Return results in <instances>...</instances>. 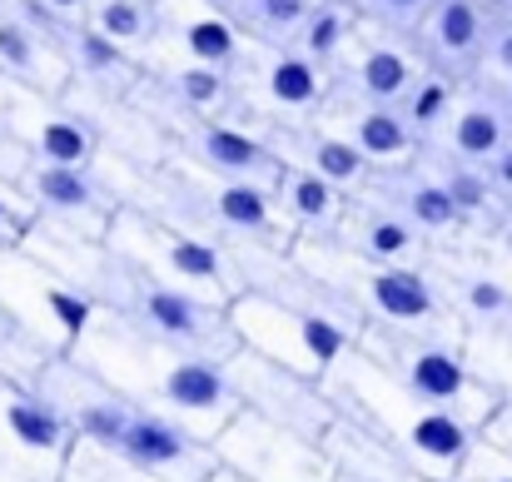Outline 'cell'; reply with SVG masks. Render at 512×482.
<instances>
[{
    "instance_id": "obj_42",
    "label": "cell",
    "mask_w": 512,
    "mask_h": 482,
    "mask_svg": "<svg viewBox=\"0 0 512 482\" xmlns=\"http://www.w3.org/2000/svg\"><path fill=\"white\" fill-rule=\"evenodd\" d=\"M508 85H512V80H508ZM503 110H508V120H512V90H508V105H503Z\"/></svg>"
},
{
    "instance_id": "obj_31",
    "label": "cell",
    "mask_w": 512,
    "mask_h": 482,
    "mask_svg": "<svg viewBox=\"0 0 512 482\" xmlns=\"http://www.w3.org/2000/svg\"><path fill=\"white\" fill-rule=\"evenodd\" d=\"M0 65L10 75H25V80H55L45 70V45L40 35L30 30V20H15V15H0Z\"/></svg>"
},
{
    "instance_id": "obj_22",
    "label": "cell",
    "mask_w": 512,
    "mask_h": 482,
    "mask_svg": "<svg viewBox=\"0 0 512 482\" xmlns=\"http://www.w3.org/2000/svg\"><path fill=\"white\" fill-rule=\"evenodd\" d=\"M170 110L184 120H224L229 105H239V90H234V75L229 70H214V65H194V60H174L155 70Z\"/></svg>"
},
{
    "instance_id": "obj_9",
    "label": "cell",
    "mask_w": 512,
    "mask_h": 482,
    "mask_svg": "<svg viewBox=\"0 0 512 482\" xmlns=\"http://www.w3.org/2000/svg\"><path fill=\"white\" fill-rule=\"evenodd\" d=\"M224 378L239 393V408L259 413L264 423H274L284 433H299L309 443H324L339 428V403L329 398V388L319 378H304V373L264 358V353L234 348L224 358Z\"/></svg>"
},
{
    "instance_id": "obj_43",
    "label": "cell",
    "mask_w": 512,
    "mask_h": 482,
    "mask_svg": "<svg viewBox=\"0 0 512 482\" xmlns=\"http://www.w3.org/2000/svg\"><path fill=\"white\" fill-rule=\"evenodd\" d=\"M503 224H512V199H508V214H503Z\"/></svg>"
},
{
    "instance_id": "obj_27",
    "label": "cell",
    "mask_w": 512,
    "mask_h": 482,
    "mask_svg": "<svg viewBox=\"0 0 512 482\" xmlns=\"http://www.w3.org/2000/svg\"><path fill=\"white\" fill-rule=\"evenodd\" d=\"M65 50H70V60H75V70L85 75V80H100V85H140V60L130 55V50H120L115 40H105L90 20H75L70 25V40H65Z\"/></svg>"
},
{
    "instance_id": "obj_36",
    "label": "cell",
    "mask_w": 512,
    "mask_h": 482,
    "mask_svg": "<svg viewBox=\"0 0 512 482\" xmlns=\"http://www.w3.org/2000/svg\"><path fill=\"white\" fill-rule=\"evenodd\" d=\"M483 60H488L503 80H512V20H498V25L488 30V50H483Z\"/></svg>"
},
{
    "instance_id": "obj_21",
    "label": "cell",
    "mask_w": 512,
    "mask_h": 482,
    "mask_svg": "<svg viewBox=\"0 0 512 482\" xmlns=\"http://www.w3.org/2000/svg\"><path fill=\"white\" fill-rule=\"evenodd\" d=\"M508 135H512V120L498 100H458L453 115H448V125L438 130V140L423 145V150L448 155V160H463V164H488L503 150Z\"/></svg>"
},
{
    "instance_id": "obj_10",
    "label": "cell",
    "mask_w": 512,
    "mask_h": 482,
    "mask_svg": "<svg viewBox=\"0 0 512 482\" xmlns=\"http://www.w3.org/2000/svg\"><path fill=\"white\" fill-rule=\"evenodd\" d=\"M209 448L214 463L239 482H334V458L324 443L284 433L249 408H239Z\"/></svg>"
},
{
    "instance_id": "obj_4",
    "label": "cell",
    "mask_w": 512,
    "mask_h": 482,
    "mask_svg": "<svg viewBox=\"0 0 512 482\" xmlns=\"http://www.w3.org/2000/svg\"><path fill=\"white\" fill-rule=\"evenodd\" d=\"M120 204H135L174 229H189V234L214 239V244H269V249L294 244V229L279 214L269 184L224 179V174H209L179 155H165L150 169L135 164Z\"/></svg>"
},
{
    "instance_id": "obj_25",
    "label": "cell",
    "mask_w": 512,
    "mask_h": 482,
    "mask_svg": "<svg viewBox=\"0 0 512 482\" xmlns=\"http://www.w3.org/2000/svg\"><path fill=\"white\" fill-rule=\"evenodd\" d=\"M249 45H294L314 0H214Z\"/></svg>"
},
{
    "instance_id": "obj_26",
    "label": "cell",
    "mask_w": 512,
    "mask_h": 482,
    "mask_svg": "<svg viewBox=\"0 0 512 482\" xmlns=\"http://www.w3.org/2000/svg\"><path fill=\"white\" fill-rule=\"evenodd\" d=\"M353 35H358V10H353L348 0H314L309 20H304L299 35H294V50L309 55L314 65L334 70L343 55H348Z\"/></svg>"
},
{
    "instance_id": "obj_41",
    "label": "cell",
    "mask_w": 512,
    "mask_h": 482,
    "mask_svg": "<svg viewBox=\"0 0 512 482\" xmlns=\"http://www.w3.org/2000/svg\"><path fill=\"white\" fill-rule=\"evenodd\" d=\"M209 482H239V478H229V473H224V468H219V473H214V478Z\"/></svg>"
},
{
    "instance_id": "obj_8",
    "label": "cell",
    "mask_w": 512,
    "mask_h": 482,
    "mask_svg": "<svg viewBox=\"0 0 512 482\" xmlns=\"http://www.w3.org/2000/svg\"><path fill=\"white\" fill-rule=\"evenodd\" d=\"M229 328H234L239 348L264 353V358H274V363H284L304 378H319V383L358 343L353 323L309 314V309H294V304H279V299H264V294H249V289L229 304Z\"/></svg>"
},
{
    "instance_id": "obj_16",
    "label": "cell",
    "mask_w": 512,
    "mask_h": 482,
    "mask_svg": "<svg viewBox=\"0 0 512 482\" xmlns=\"http://www.w3.org/2000/svg\"><path fill=\"white\" fill-rule=\"evenodd\" d=\"M264 145L274 150L279 164H299V169H309V174L339 184L343 194H358V189L368 184V174H373L368 160L343 140L339 130H329L319 115L289 120V125H269V130H264Z\"/></svg>"
},
{
    "instance_id": "obj_30",
    "label": "cell",
    "mask_w": 512,
    "mask_h": 482,
    "mask_svg": "<svg viewBox=\"0 0 512 482\" xmlns=\"http://www.w3.org/2000/svg\"><path fill=\"white\" fill-rule=\"evenodd\" d=\"M463 358L503 403H512V323L493 333H463Z\"/></svg>"
},
{
    "instance_id": "obj_14",
    "label": "cell",
    "mask_w": 512,
    "mask_h": 482,
    "mask_svg": "<svg viewBox=\"0 0 512 482\" xmlns=\"http://www.w3.org/2000/svg\"><path fill=\"white\" fill-rule=\"evenodd\" d=\"M179 160L199 164L209 174H224V179H249V184H269L279 179L284 164L274 160V150L264 145V135L234 125V120H184L174 125V150Z\"/></svg>"
},
{
    "instance_id": "obj_15",
    "label": "cell",
    "mask_w": 512,
    "mask_h": 482,
    "mask_svg": "<svg viewBox=\"0 0 512 482\" xmlns=\"http://www.w3.org/2000/svg\"><path fill=\"white\" fill-rule=\"evenodd\" d=\"M155 40L170 45L174 60L214 65V70H239L249 40L234 30V20L214 0H155Z\"/></svg>"
},
{
    "instance_id": "obj_28",
    "label": "cell",
    "mask_w": 512,
    "mask_h": 482,
    "mask_svg": "<svg viewBox=\"0 0 512 482\" xmlns=\"http://www.w3.org/2000/svg\"><path fill=\"white\" fill-rule=\"evenodd\" d=\"M453 105H458V80L443 75V70H428V65H423L418 80L408 85V95L398 100V115H403V125L418 135V145H433L438 130L448 125Z\"/></svg>"
},
{
    "instance_id": "obj_23",
    "label": "cell",
    "mask_w": 512,
    "mask_h": 482,
    "mask_svg": "<svg viewBox=\"0 0 512 482\" xmlns=\"http://www.w3.org/2000/svg\"><path fill=\"white\" fill-rule=\"evenodd\" d=\"M358 40V35H353ZM418 60L403 50V45H393V40H358V50H353V65H348V80H353V95L363 100V105H388V110H398V100L408 95V85L418 80Z\"/></svg>"
},
{
    "instance_id": "obj_33",
    "label": "cell",
    "mask_w": 512,
    "mask_h": 482,
    "mask_svg": "<svg viewBox=\"0 0 512 482\" xmlns=\"http://www.w3.org/2000/svg\"><path fill=\"white\" fill-rule=\"evenodd\" d=\"M448 482H512V458L498 443H488V438L478 433V443L468 448V458L458 463V473Z\"/></svg>"
},
{
    "instance_id": "obj_37",
    "label": "cell",
    "mask_w": 512,
    "mask_h": 482,
    "mask_svg": "<svg viewBox=\"0 0 512 482\" xmlns=\"http://www.w3.org/2000/svg\"><path fill=\"white\" fill-rule=\"evenodd\" d=\"M483 169H488V179L498 184V194H503V199H512V135L503 140V150L483 164Z\"/></svg>"
},
{
    "instance_id": "obj_24",
    "label": "cell",
    "mask_w": 512,
    "mask_h": 482,
    "mask_svg": "<svg viewBox=\"0 0 512 482\" xmlns=\"http://www.w3.org/2000/svg\"><path fill=\"white\" fill-rule=\"evenodd\" d=\"M423 155H428V164L438 169L443 189L453 194V204L463 209V219H468V229H473V234H493V229L503 224L508 199L498 194V184L488 179V169H483V164L448 160V155H433V150H423Z\"/></svg>"
},
{
    "instance_id": "obj_19",
    "label": "cell",
    "mask_w": 512,
    "mask_h": 482,
    "mask_svg": "<svg viewBox=\"0 0 512 482\" xmlns=\"http://www.w3.org/2000/svg\"><path fill=\"white\" fill-rule=\"evenodd\" d=\"M488 5L483 0H433L423 25L413 30L423 55L433 60V70L443 75H458V70H473L488 50Z\"/></svg>"
},
{
    "instance_id": "obj_13",
    "label": "cell",
    "mask_w": 512,
    "mask_h": 482,
    "mask_svg": "<svg viewBox=\"0 0 512 482\" xmlns=\"http://www.w3.org/2000/svg\"><path fill=\"white\" fill-rule=\"evenodd\" d=\"M358 194H373L378 204H388L393 214H403L428 244H453V239H468V219L463 209L453 204V194L443 189L438 169L428 164V155H418L403 169H383V174H368V184Z\"/></svg>"
},
{
    "instance_id": "obj_39",
    "label": "cell",
    "mask_w": 512,
    "mask_h": 482,
    "mask_svg": "<svg viewBox=\"0 0 512 482\" xmlns=\"http://www.w3.org/2000/svg\"><path fill=\"white\" fill-rule=\"evenodd\" d=\"M95 0H40L45 15H60V20H85Z\"/></svg>"
},
{
    "instance_id": "obj_6",
    "label": "cell",
    "mask_w": 512,
    "mask_h": 482,
    "mask_svg": "<svg viewBox=\"0 0 512 482\" xmlns=\"http://www.w3.org/2000/svg\"><path fill=\"white\" fill-rule=\"evenodd\" d=\"M368 363H378L393 383H403L413 398L463 418L468 428H488V418L503 408V398L468 368L463 343L443 333H418V328H388V323H363L353 343Z\"/></svg>"
},
{
    "instance_id": "obj_3",
    "label": "cell",
    "mask_w": 512,
    "mask_h": 482,
    "mask_svg": "<svg viewBox=\"0 0 512 482\" xmlns=\"http://www.w3.org/2000/svg\"><path fill=\"white\" fill-rule=\"evenodd\" d=\"M324 388L339 403L343 423H353L358 433H368L388 453H398L413 473H423L428 482H448L458 473V463L468 458V448L478 443V428H468L463 418L413 398L403 383H393L358 348L334 363Z\"/></svg>"
},
{
    "instance_id": "obj_17",
    "label": "cell",
    "mask_w": 512,
    "mask_h": 482,
    "mask_svg": "<svg viewBox=\"0 0 512 482\" xmlns=\"http://www.w3.org/2000/svg\"><path fill=\"white\" fill-rule=\"evenodd\" d=\"M329 239L343 244L348 254H358V259H373V264L423 269V254H428V239L403 214H393L388 204H378L373 194H348L339 229Z\"/></svg>"
},
{
    "instance_id": "obj_11",
    "label": "cell",
    "mask_w": 512,
    "mask_h": 482,
    "mask_svg": "<svg viewBox=\"0 0 512 482\" xmlns=\"http://www.w3.org/2000/svg\"><path fill=\"white\" fill-rule=\"evenodd\" d=\"M234 90L249 105V115L269 130L319 115L329 105V70L299 55L294 45H249L234 70Z\"/></svg>"
},
{
    "instance_id": "obj_29",
    "label": "cell",
    "mask_w": 512,
    "mask_h": 482,
    "mask_svg": "<svg viewBox=\"0 0 512 482\" xmlns=\"http://www.w3.org/2000/svg\"><path fill=\"white\" fill-rule=\"evenodd\" d=\"M90 25L115 40L120 50H145L155 45V0H95L90 5Z\"/></svg>"
},
{
    "instance_id": "obj_5",
    "label": "cell",
    "mask_w": 512,
    "mask_h": 482,
    "mask_svg": "<svg viewBox=\"0 0 512 482\" xmlns=\"http://www.w3.org/2000/svg\"><path fill=\"white\" fill-rule=\"evenodd\" d=\"M294 264L319 274L343 304L358 314V323H388V328H418V333H443L463 343V323L448 314V304L438 299L433 279L423 269L408 264H373L348 254L334 239H309L299 234L289 244Z\"/></svg>"
},
{
    "instance_id": "obj_12",
    "label": "cell",
    "mask_w": 512,
    "mask_h": 482,
    "mask_svg": "<svg viewBox=\"0 0 512 482\" xmlns=\"http://www.w3.org/2000/svg\"><path fill=\"white\" fill-rule=\"evenodd\" d=\"M25 204L40 209L60 234H75V239H105L110 214L120 209L110 179H100L95 169H70V164L50 160H30Z\"/></svg>"
},
{
    "instance_id": "obj_38",
    "label": "cell",
    "mask_w": 512,
    "mask_h": 482,
    "mask_svg": "<svg viewBox=\"0 0 512 482\" xmlns=\"http://www.w3.org/2000/svg\"><path fill=\"white\" fill-rule=\"evenodd\" d=\"M483 438H488V443H498V448H503V453L512 458V403H503V408H498V413L488 418Z\"/></svg>"
},
{
    "instance_id": "obj_1",
    "label": "cell",
    "mask_w": 512,
    "mask_h": 482,
    "mask_svg": "<svg viewBox=\"0 0 512 482\" xmlns=\"http://www.w3.org/2000/svg\"><path fill=\"white\" fill-rule=\"evenodd\" d=\"M25 244H35V264H45L55 279L80 289L95 304V314H110V319L130 323L135 333H150L160 343L219 358V363L239 348V338L229 328V309L189 299L184 289L165 284L160 274L115 254L105 239H75V234H60V229H35V234H25Z\"/></svg>"
},
{
    "instance_id": "obj_32",
    "label": "cell",
    "mask_w": 512,
    "mask_h": 482,
    "mask_svg": "<svg viewBox=\"0 0 512 482\" xmlns=\"http://www.w3.org/2000/svg\"><path fill=\"white\" fill-rule=\"evenodd\" d=\"M60 482H160V478H150V473H135V468L115 463L110 453L75 443V448H70V463H65V473H60Z\"/></svg>"
},
{
    "instance_id": "obj_18",
    "label": "cell",
    "mask_w": 512,
    "mask_h": 482,
    "mask_svg": "<svg viewBox=\"0 0 512 482\" xmlns=\"http://www.w3.org/2000/svg\"><path fill=\"white\" fill-rule=\"evenodd\" d=\"M319 120H324L329 130H339L343 140L368 160L373 174L403 169V164H413L423 155L418 135H413V130L403 125V115L388 110V105H363V100H353V105H324Z\"/></svg>"
},
{
    "instance_id": "obj_35",
    "label": "cell",
    "mask_w": 512,
    "mask_h": 482,
    "mask_svg": "<svg viewBox=\"0 0 512 482\" xmlns=\"http://www.w3.org/2000/svg\"><path fill=\"white\" fill-rule=\"evenodd\" d=\"M473 244H478L483 264L498 274V284L512 294V239L503 234V229H493V234H473Z\"/></svg>"
},
{
    "instance_id": "obj_40",
    "label": "cell",
    "mask_w": 512,
    "mask_h": 482,
    "mask_svg": "<svg viewBox=\"0 0 512 482\" xmlns=\"http://www.w3.org/2000/svg\"><path fill=\"white\" fill-rule=\"evenodd\" d=\"M0 482H40V478H25V473H15V468H5V473H0Z\"/></svg>"
},
{
    "instance_id": "obj_2",
    "label": "cell",
    "mask_w": 512,
    "mask_h": 482,
    "mask_svg": "<svg viewBox=\"0 0 512 482\" xmlns=\"http://www.w3.org/2000/svg\"><path fill=\"white\" fill-rule=\"evenodd\" d=\"M75 363H85L100 383H110L130 403L174 418L199 443H214L224 423L239 413V393L229 388L219 358L135 333L130 323L110 319V314H95L90 333L75 348Z\"/></svg>"
},
{
    "instance_id": "obj_34",
    "label": "cell",
    "mask_w": 512,
    "mask_h": 482,
    "mask_svg": "<svg viewBox=\"0 0 512 482\" xmlns=\"http://www.w3.org/2000/svg\"><path fill=\"white\" fill-rule=\"evenodd\" d=\"M358 15H368L373 25H388V30H418L428 5L433 0H348Z\"/></svg>"
},
{
    "instance_id": "obj_20",
    "label": "cell",
    "mask_w": 512,
    "mask_h": 482,
    "mask_svg": "<svg viewBox=\"0 0 512 482\" xmlns=\"http://www.w3.org/2000/svg\"><path fill=\"white\" fill-rule=\"evenodd\" d=\"M274 204H279V214L289 219L294 239H299V234H309V239H329V234L339 229L348 194H343L339 184H329V179L299 169V164H284L279 179H274Z\"/></svg>"
},
{
    "instance_id": "obj_7",
    "label": "cell",
    "mask_w": 512,
    "mask_h": 482,
    "mask_svg": "<svg viewBox=\"0 0 512 482\" xmlns=\"http://www.w3.org/2000/svg\"><path fill=\"white\" fill-rule=\"evenodd\" d=\"M105 244L125 259H135L140 269L160 274L165 284L184 289L189 299L199 304H214V309H229L239 299V274L229 269V254L224 244L214 239H199L189 229H174L165 219L135 209V204H120L110 214V229H105Z\"/></svg>"
}]
</instances>
